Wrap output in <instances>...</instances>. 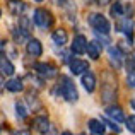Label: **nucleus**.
<instances>
[{
  "label": "nucleus",
  "instance_id": "7c9ffc66",
  "mask_svg": "<svg viewBox=\"0 0 135 135\" xmlns=\"http://www.w3.org/2000/svg\"><path fill=\"white\" fill-rule=\"evenodd\" d=\"M34 2H43V0H34Z\"/></svg>",
  "mask_w": 135,
  "mask_h": 135
},
{
  "label": "nucleus",
  "instance_id": "4be33fe9",
  "mask_svg": "<svg viewBox=\"0 0 135 135\" xmlns=\"http://www.w3.org/2000/svg\"><path fill=\"white\" fill-rule=\"evenodd\" d=\"M29 115V108L24 104L22 101H16V116L19 120H26Z\"/></svg>",
  "mask_w": 135,
  "mask_h": 135
},
{
  "label": "nucleus",
  "instance_id": "cd10ccee",
  "mask_svg": "<svg viewBox=\"0 0 135 135\" xmlns=\"http://www.w3.org/2000/svg\"><path fill=\"white\" fill-rule=\"evenodd\" d=\"M14 135H31V132H29V130H24V128H22V130H17Z\"/></svg>",
  "mask_w": 135,
  "mask_h": 135
},
{
  "label": "nucleus",
  "instance_id": "0eeeda50",
  "mask_svg": "<svg viewBox=\"0 0 135 135\" xmlns=\"http://www.w3.org/2000/svg\"><path fill=\"white\" fill-rule=\"evenodd\" d=\"M10 34H12V40L16 45H22V43H27V41L31 40V33H29V27H24V26H16L12 31H10Z\"/></svg>",
  "mask_w": 135,
  "mask_h": 135
},
{
  "label": "nucleus",
  "instance_id": "f03ea898",
  "mask_svg": "<svg viewBox=\"0 0 135 135\" xmlns=\"http://www.w3.org/2000/svg\"><path fill=\"white\" fill-rule=\"evenodd\" d=\"M87 22H89V26L92 27L94 33H99V34L111 33V24H109L108 17L103 16L101 12H91L89 17H87Z\"/></svg>",
  "mask_w": 135,
  "mask_h": 135
},
{
  "label": "nucleus",
  "instance_id": "7ed1b4c3",
  "mask_svg": "<svg viewBox=\"0 0 135 135\" xmlns=\"http://www.w3.org/2000/svg\"><path fill=\"white\" fill-rule=\"evenodd\" d=\"M33 22H34V26L40 27V29H50L51 24H53V16L48 9L38 7L33 12Z\"/></svg>",
  "mask_w": 135,
  "mask_h": 135
},
{
  "label": "nucleus",
  "instance_id": "423d86ee",
  "mask_svg": "<svg viewBox=\"0 0 135 135\" xmlns=\"http://www.w3.org/2000/svg\"><path fill=\"white\" fill-rule=\"evenodd\" d=\"M108 58L115 69H122L123 63L127 62V53L122 50V46L118 45H109L108 46Z\"/></svg>",
  "mask_w": 135,
  "mask_h": 135
},
{
  "label": "nucleus",
  "instance_id": "c85d7f7f",
  "mask_svg": "<svg viewBox=\"0 0 135 135\" xmlns=\"http://www.w3.org/2000/svg\"><path fill=\"white\" fill-rule=\"evenodd\" d=\"M130 106H132V109L135 111V99H132V101H130Z\"/></svg>",
  "mask_w": 135,
  "mask_h": 135
},
{
  "label": "nucleus",
  "instance_id": "6e6552de",
  "mask_svg": "<svg viewBox=\"0 0 135 135\" xmlns=\"http://www.w3.org/2000/svg\"><path fill=\"white\" fill-rule=\"evenodd\" d=\"M87 45H89L87 38L84 34H77L74 38L72 45H70V51L75 53V55H84V53H87Z\"/></svg>",
  "mask_w": 135,
  "mask_h": 135
},
{
  "label": "nucleus",
  "instance_id": "1a4fd4ad",
  "mask_svg": "<svg viewBox=\"0 0 135 135\" xmlns=\"http://www.w3.org/2000/svg\"><path fill=\"white\" fill-rule=\"evenodd\" d=\"M127 86L135 89V51L127 58Z\"/></svg>",
  "mask_w": 135,
  "mask_h": 135
},
{
  "label": "nucleus",
  "instance_id": "9d476101",
  "mask_svg": "<svg viewBox=\"0 0 135 135\" xmlns=\"http://www.w3.org/2000/svg\"><path fill=\"white\" fill-rule=\"evenodd\" d=\"M26 53L33 58H38V56L43 55V45L38 38H31L29 41L26 43Z\"/></svg>",
  "mask_w": 135,
  "mask_h": 135
},
{
  "label": "nucleus",
  "instance_id": "a878e982",
  "mask_svg": "<svg viewBox=\"0 0 135 135\" xmlns=\"http://www.w3.org/2000/svg\"><path fill=\"white\" fill-rule=\"evenodd\" d=\"M26 79H29L31 82H34V86H36V87H40V89L43 87V79H41V80H40V79H36V75H33V74H29V75H27Z\"/></svg>",
  "mask_w": 135,
  "mask_h": 135
},
{
  "label": "nucleus",
  "instance_id": "20e7f679",
  "mask_svg": "<svg viewBox=\"0 0 135 135\" xmlns=\"http://www.w3.org/2000/svg\"><path fill=\"white\" fill-rule=\"evenodd\" d=\"M33 69H34V72H36L41 79L50 80V79L58 77V69H56L53 63H50V62H36L33 65Z\"/></svg>",
  "mask_w": 135,
  "mask_h": 135
},
{
  "label": "nucleus",
  "instance_id": "b1692460",
  "mask_svg": "<svg viewBox=\"0 0 135 135\" xmlns=\"http://www.w3.org/2000/svg\"><path fill=\"white\" fill-rule=\"evenodd\" d=\"M101 120H103V122H104V125H108L109 127V128H111V130H115V132H120V127L118 125H116V122H113V120L111 118H104V116H101Z\"/></svg>",
  "mask_w": 135,
  "mask_h": 135
},
{
  "label": "nucleus",
  "instance_id": "2eb2a0df",
  "mask_svg": "<svg viewBox=\"0 0 135 135\" xmlns=\"http://www.w3.org/2000/svg\"><path fill=\"white\" fill-rule=\"evenodd\" d=\"M51 41L55 46H58V48H63L67 43H69V34H67L65 29H55L51 33Z\"/></svg>",
  "mask_w": 135,
  "mask_h": 135
},
{
  "label": "nucleus",
  "instance_id": "dca6fc26",
  "mask_svg": "<svg viewBox=\"0 0 135 135\" xmlns=\"http://www.w3.org/2000/svg\"><path fill=\"white\" fill-rule=\"evenodd\" d=\"M7 7H9V12L16 17L24 16V10H26V3H24L22 0H9Z\"/></svg>",
  "mask_w": 135,
  "mask_h": 135
},
{
  "label": "nucleus",
  "instance_id": "aec40b11",
  "mask_svg": "<svg viewBox=\"0 0 135 135\" xmlns=\"http://www.w3.org/2000/svg\"><path fill=\"white\" fill-rule=\"evenodd\" d=\"M109 16L113 17V19H120V17L125 16V5H123L122 2H116L113 3L111 7H109Z\"/></svg>",
  "mask_w": 135,
  "mask_h": 135
},
{
  "label": "nucleus",
  "instance_id": "f3484780",
  "mask_svg": "<svg viewBox=\"0 0 135 135\" xmlns=\"http://www.w3.org/2000/svg\"><path fill=\"white\" fill-rule=\"evenodd\" d=\"M0 70H2V75H7V77L14 75V72H16L14 63L7 58L5 53H2V56H0Z\"/></svg>",
  "mask_w": 135,
  "mask_h": 135
},
{
  "label": "nucleus",
  "instance_id": "c756f323",
  "mask_svg": "<svg viewBox=\"0 0 135 135\" xmlns=\"http://www.w3.org/2000/svg\"><path fill=\"white\" fill-rule=\"evenodd\" d=\"M60 135H72V133H70V132H62Z\"/></svg>",
  "mask_w": 135,
  "mask_h": 135
},
{
  "label": "nucleus",
  "instance_id": "4468645a",
  "mask_svg": "<svg viewBox=\"0 0 135 135\" xmlns=\"http://www.w3.org/2000/svg\"><path fill=\"white\" fill-rule=\"evenodd\" d=\"M34 130H38L40 133H48L50 130H51V123H50V120H48V116H45V115H40V116H36L34 118Z\"/></svg>",
  "mask_w": 135,
  "mask_h": 135
},
{
  "label": "nucleus",
  "instance_id": "a211bd4d",
  "mask_svg": "<svg viewBox=\"0 0 135 135\" xmlns=\"http://www.w3.org/2000/svg\"><path fill=\"white\" fill-rule=\"evenodd\" d=\"M87 127H89V130L94 135H104V132H106L104 122H103L101 118H91L89 122H87Z\"/></svg>",
  "mask_w": 135,
  "mask_h": 135
},
{
  "label": "nucleus",
  "instance_id": "f8f14e48",
  "mask_svg": "<svg viewBox=\"0 0 135 135\" xmlns=\"http://www.w3.org/2000/svg\"><path fill=\"white\" fill-rule=\"evenodd\" d=\"M106 116H108V118H111L113 122H116V123H123V122L127 120L123 109L120 108V106H116V104L106 106Z\"/></svg>",
  "mask_w": 135,
  "mask_h": 135
},
{
  "label": "nucleus",
  "instance_id": "393cba45",
  "mask_svg": "<svg viewBox=\"0 0 135 135\" xmlns=\"http://www.w3.org/2000/svg\"><path fill=\"white\" fill-rule=\"evenodd\" d=\"M27 101L31 103V108H33V109H34V108H41V103L36 99V96L29 94V96H27Z\"/></svg>",
  "mask_w": 135,
  "mask_h": 135
},
{
  "label": "nucleus",
  "instance_id": "bb28decb",
  "mask_svg": "<svg viewBox=\"0 0 135 135\" xmlns=\"http://www.w3.org/2000/svg\"><path fill=\"white\" fill-rule=\"evenodd\" d=\"M109 2H113V0H94V3H98V5H108Z\"/></svg>",
  "mask_w": 135,
  "mask_h": 135
},
{
  "label": "nucleus",
  "instance_id": "412c9836",
  "mask_svg": "<svg viewBox=\"0 0 135 135\" xmlns=\"http://www.w3.org/2000/svg\"><path fill=\"white\" fill-rule=\"evenodd\" d=\"M87 56L91 60H98L101 56V46H99L98 41H89V45H87Z\"/></svg>",
  "mask_w": 135,
  "mask_h": 135
},
{
  "label": "nucleus",
  "instance_id": "9b49d317",
  "mask_svg": "<svg viewBox=\"0 0 135 135\" xmlns=\"http://www.w3.org/2000/svg\"><path fill=\"white\" fill-rule=\"evenodd\" d=\"M69 69L74 75H82V74H86L89 70V63L86 60H80V58H72L69 63Z\"/></svg>",
  "mask_w": 135,
  "mask_h": 135
},
{
  "label": "nucleus",
  "instance_id": "ddd939ff",
  "mask_svg": "<svg viewBox=\"0 0 135 135\" xmlns=\"http://www.w3.org/2000/svg\"><path fill=\"white\" fill-rule=\"evenodd\" d=\"M80 84H82V87L87 92H94L98 80H96V75H94V74H92L91 70H87L86 74H82V75H80Z\"/></svg>",
  "mask_w": 135,
  "mask_h": 135
},
{
  "label": "nucleus",
  "instance_id": "6ab92c4d",
  "mask_svg": "<svg viewBox=\"0 0 135 135\" xmlns=\"http://www.w3.org/2000/svg\"><path fill=\"white\" fill-rule=\"evenodd\" d=\"M5 89L9 92H21L24 89V79L21 77H14V79H9L5 82Z\"/></svg>",
  "mask_w": 135,
  "mask_h": 135
},
{
  "label": "nucleus",
  "instance_id": "39448f33",
  "mask_svg": "<svg viewBox=\"0 0 135 135\" xmlns=\"http://www.w3.org/2000/svg\"><path fill=\"white\" fill-rule=\"evenodd\" d=\"M133 27H135V24H133L132 17L123 16V17H120V19H115V31L125 34V36L128 38V43L133 41Z\"/></svg>",
  "mask_w": 135,
  "mask_h": 135
},
{
  "label": "nucleus",
  "instance_id": "5701e85b",
  "mask_svg": "<svg viewBox=\"0 0 135 135\" xmlns=\"http://www.w3.org/2000/svg\"><path fill=\"white\" fill-rule=\"evenodd\" d=\"M125 125H127V128H128V132L135 133V115H130L128 118L125 120Z\"/></svg>",
  "mask_w": 135,
  "mask_h": 135
},
{
  "label": "nucleus",
  "instance_id": "f257e3e1",
  "mask_svg": "<svg viewBox=\"0 0 135 135\" xmlns=\"http://www.w3.org/2000/svg\"><path fill=\"white\" fill-rule=\"evenodd\" d=\"M56 91L60 92V96H62L67 103H77V101H79L77 87H75L74 80L70 79L69 75H60L58 84H56Z\"/></svg>",
  "mask_w": 135,
  "mask_h": 135
}]
</instances>
